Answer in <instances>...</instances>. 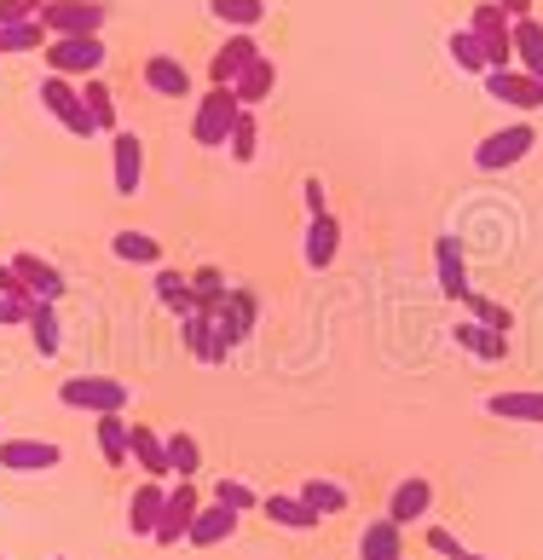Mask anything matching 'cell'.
Instances as JSON below:
<instances>
[{"label":"cell","instance_id":"16","mask_svg":"<svg viewBox=\"0 0 543 560\" xmlns=\"http://www.w3.org/2000/svg\"><path fill=\"white\" fill-rule=\"evenodd\" d=\"M261 514H266L272 526H284V532H319V526H324V514H319V509H307L301 497H284V491L261 497Z\"/></svg>","mask_w":543,"mask_h":560},{"label":"cell","instance_id":"11","mask_svg":"<svg viewBox=\"0 0 543 560\" xmlns=\"http://www.w3.org/2000/svg\"><path fill=\"white\" fill-rule=\"evenodd\" d=\"M434 272H440V295L446 301H469L474 295L469 260H463V243L457 237H434Z\"/></svg>","mask_w":543,"mask_h":560},{"label":"cell","instance_id":"18","mask_svg":"<svg viewBox=\"0 0 543 560\" xmlns=\"http://www.w3.org/2000/svg\"><path fill=\"white\" fill-rule=\"evenodd\" d=\"M238 521H243V514L220 509V503H203L197 521H192V532H185V544H192V549H215V544H226V537L238 532Z\"/></svg>","mask_w":543,"mask_h":560},{"label":"cell","instance_id":"6","mask_svg":"<svg viewBox=\"0 0 543 560\" xmlns=\"http://www.w3.org/2000/svg\"><path fill=\"white\" fill-rule=\"evenodd\" d=\"M104 18H111L104 0H47V7H41L47 35H99Z\"/></svg>","mask_w":543,"mask_h":560},{"label":"cell","instance_id":"33","mask_svg":"<svg viewBox=\"0 0 543 560\" xmlns=\"http://www.w3.org/2000/svg\"><path fill=\"white\" fill-rule=\"evenodd\" d=\"M446 52H451V65H457V70H474V75H486V47H480V35H474L469 24H463V30H451Z\"/></svg>","mask_w":543,"mask_h":560},{"label":"cell","instance_id":"26","mask_svg":"<svg viewBox=\"0 0 543 560\" xmlns=\"http://www.w3.org/2000/svg\"><path fill=\"white\" fill-rule=\"evenodd\" d=\"M30 341H35V352H41V359H53V352L58 347H65V329H58V313H53V301H35L30 306Z\"/></svg>","mask_w":543,"mask_h":560},{"label":"cell","instance_id":"36","mask_svg":"<svg viewBox=\"0 0 543 560\" xmlns=\"http://www.w3.org/2000/svg\"><path fill=\"white\" fill-rule=\"evenodd\" d=\"M47 24H41V18H35V24H7V30H0V52H35V47H47Z\"/></svg>","mask_w":543,"mask_h":560},{"label":"cell","instance_id":"21","mask_svg":"<svg viewBox=\"0 0 543 560\" xmlns=\"http://www.w3.org/2000/svg\"><path fill=\"white\" fill-rule=\"evenodd\" d=\"M359 560H405V526H393L388 514L359 532Z\"/></svg>","mask_w":543,"mask_h":560},{"label":"cell","instance_id":"19","mask_svg":"<svg viewBox=\"0 0 543 560\" xmlns=\"http://www.w3.org/2000/svg\"><path fill=\"white\" fill-rule=\"evenodd\" d=\"M12 272L30 283L35 301H53V306H58V295H65V278H58V266L41 260V255H30V248H24V255H12Z\"/></svg>","mask_w":543,"mask_h":560},{"label":"cell","instance_id":"20","mask_svg":"<svg viewBox=\"0 0 543 560\" xmlns=\"http://www.w3.org/2000/svg\"><path fill=\"white\" fill-rule=\"evenodd\" d=\"M162 503H169V486H162V480H145V486L128 497V532H134V537H151L157 521H162Z\"/></svg>","mask_w":543,"mask_h":560},{"label":"cell","instance_id":"31","mask_svg":"<svg viewBox=\"0 0 543 560\" xmlns=\"http://www.w3.org/2000/svg\"><path fill=\"white\" fill-rule=\"evenodd\" d=\"M226 151H232V162H255L261 156V121H255V110H238V121H232V139H226Z\"/></svg>","mask_w":543,"mask_h":560},{"label":"cell","instance_id":"17","mask_svg":"<svg viewBox=\"0 0 543 560\" xmlns=\"http://www.w3.org/2000/svg\"><path fill=\"white\" fill-rule=\"evenodd\" d=\"M145 88L162 93V98H185L192 93V70H185L174 52H151L145 58Z\"/></svg>","mask_w":543,"mask_h":560},{"label":"cell","instance_id":"3","mask_svg":"<svg viewBox=\"0 0 543 560\" xmlns=\"http://www.w3.org/2000/svg\"><path fill=\"white\" fill-rule=\"evenodd\" d=\"M238 93L232 88H208L197 98V116H192V139L208 144V151H226V139H232V121H238Z\"/></svg>","mask_w":543,"mask_h":560},{"label":"cell","instance_id":"27","mask_svg":"<svg viewBox=\"0 0 543 560\" xmlns=\"http://www.w3.org/2000/svg\"><path fill=\"white\" fill-rule=\"evenodd\" d=\"M486 410L504 422H543V393H492Z\"/></svg>","mask_w":543,"mask_h":560},{"label":"cell","instance_id":"39","mask_svg":"<svg viewBox=\"0 0 543 560\" xmlns=\"http://www.w3.org/2000/svg\"><path fill=\"white\" fill-rule=\"evenodd\" d=\"M41 7H47V0H0V30L7 24H35Z\"/></svg>","mask_w":543,"mask_h":560},{"label":"cell","instance_id":"25","mask_svg":"<svg viewBox=\"0 0 543 560\" xmlns=\"http://www.w3.org/2000/svg\"><path fill=\"white\" fill-rule=\"evenodd\" d=\"M515 70L543 81V24L538 18H515Z\"/></svg>","mask_w":543,"mask_h":560},{"label":"cell","instance_id":"44","mask_svg":"<svg viewBox=\"0 0 543 560\" xmlns=\"http://www.w3.org/2000/svg\"><path fill=\"white\" fill-rule=\"evenodd\" d=\"M497 7H504L509 18H532V0H497Z\"/></svg>","mask_w":543,"mask_h":560},{"label":"cell","instance_id":"34","mask_svg":"<svg viewBox=\"0 0 543 560\" xmlns=\"http://www.w3.org/2000/svg\"><path fill=\"white\" fill-rule=\"evenodd\" d=\"M169 474H180V480H197V468H203V445L192 440V433H169Z\"/></svg>","mask_w":543,"mask_h":560},{"label":"cell","instance_id":"30","mask_svg":"<svg viewBox=\"0 0 543 560\" xmlns=\"http://www.w3.org/2000/svg\"><path fill=\"white\" fill-rule=\"evenodd\" d=\"M81 105H88V116H93V128H99V133H116V93L104 88L99 75L81 81Z\"/></svg>","mask_w":543,"mask_h":560},{"label":"cell","instance_id":"14","mask_svg":"<svg viewBox=\"0 0 543 560\" xmlns=\"http://www.w3.org/2000/svg\"><path fill=\"white\" fill-rule=\"evenodd\" d=\"M336 255H342V225H336V214H312V220H307L301 260L312 266V272H324V266H336Z\"/></svg>","mask_w":543,"mask_h":560},{"label":"cell","instance_id":"37","mask_svg":"<svg viewBox=\"0 0 543 560\" xmlns=\"http://www.w3.org/2000/svg\"><path fill=\"white\" fill-rule=\"evenodd\" d=\"M463 306H469V318H474V324H486V329H504V336L515 329V313H509V306L486 301V295H480V289H474V295H469Z\"/></svg>","mask_w":543,"mask_h":560},{"label":"cell","instance_id":"38","mask_svg":"<svg viewBox=\"0 0 543 560\" xmlns=\"http://www.w3.org/2000/svg\"><path fill=\"white\" fill-rule=\"evenodd\" d=\"M215 503L232 509V514H249V509H261V497H255V486H243V480H220L215 486Z\"/></svg>","mask_w":543,"mask_h":560},{"label":"cell","instance_id":"1","mask_svg":"<svg viewBox=\"0 0 543 560\" xmlns=\"http://www.w3.org/2000/svg\"><path fill=\"white\" fill-rule=\"evenodd\" d=\"M47 75H65V81H88L104 70V40L99 35H53L47 47Z\"/></svg>","mask_w":543,"mask_h":560},{"label":"cell","instance_id":"29","mask_svg":"<svg viewBox=\"0 0 543 560\" xmlns=\"http://www.w3.org/2000/svg\"><path fill=\"white\" fill-rule=\"evenodd\" d=\"M296 497H301L307 509H319L324 521H330V514H347V486H342V480H319V474H312Z\"/></svg>","mask_w":543,"mask_h":560},{"label":"cell","instance_id":"43","mask_svg":"<svg viewBox=\"0 0 543 560\" xmlns=\"http://www.w3.org/2000/svg\"><path fill=\"white\" fill-rule=\"evenodd\" d=\"M30 306H35V301H12V295H0V324H30Z\"/></svg>","mask_w":543,"mask_h":560},{"label":"cell","instance_id":"40","mask_svg":"<svg viewBox=\"0 0 543 560\" xmlns=\"http://www.w3.org/2000/svg\"><path fill=\"white\" fill-rule=\"evenodd\" d=\"M428 549L446 555V560H463V555H469L463 544H457V532H446V526H428Z\"/></svg>","mask_w":543,"mask_h":560},{"label":"cell","instance_id":"15","mask_svg":"<svg viewBox=\"0 0 543 560\" xmlns=\"http://www.w3.org/2000/svg\"><path fill=\"white\" fill-rule=\"evenodd\" d=\"M128 451H134V463H139L145 480H174V474H169V445H162L157 428L134 422V428H128Z\"/></svg>","mask_w":543,"mask_h":560},{"label":"cell","instance_id":"7","mask_svg":"<svg viewBox=\"0 0 543 560\" xmlns=\"http://www.w3.org/2000/svg\"><path fill=\"white\" fill-rule=\"evenodd\" d=\"M197 509H203V497H197V486L192 480H180L174 491H169V503H162V521H157V532H151V544H162V549H174L185 532H192V521H197Z\"/></svg>","mask_w":543,"mask_h":560},{"label":"cell","instance_id":"12","mask_svg":"<svg viewBox=\"0 0 543 560\" xmlns=\"http://www.w3.org/2000/svg\"><path fill=\"white\" fill-rule=\"evenodd\" d=\"M255 58H261V47H255V35H249V30L226 35V47L208 58V81H215V88H232V81L255 65Z\"/></svg>","mask_w":543,"mask_h":560},{"label":"cell","instance_id":"45","mask_svg":"<svg viewBox=\"0 0 543 560\" xmlns=\"http://www.w3.org/2000/svg\"><path fill=\"white\" fill-rule=\"evenodd\" d=\"M463 560H486V555H474V549H469V555H463Z\"/></svg>","mask_w":543,"mask_h":560},{"label":"cell","instance_id":"24","mask_svg":"<svg viewBox=\"0 0 543 560\" xmlns=\"http://www.w3.org/2000/svg\"><path fill=\"white\" fill-rule=\"evenodd\" d=\"M128 417H122V410H111V417H99V456L111 468H128L134 463V451H128Z\"/></svg>","mask_w":543,"mask_h":560},{"label":"cell","instance_id":"10","mask_svg":"<svg viewBox=\"0 0 543 560\" xmlns=\"http://www.w3.org/2000/svg\"><path fill=\"white\" fill-rule=\"evenodd\" d=\"M65 463V451L53 440H0V468L7 474H47Z\"/></svg>","mask_w":543,"mask_h":560},{"label":"cell","instance_id":"4","mask_svg":"<svg viewBox=\"0 0 543 560\" xmlns=\"http://www.w3.org/2000/svg\"><path fill=\"white\" fill-rule=\"evenodd\" d=\"M35 98H41V110H47L65 133H76V139H93V133H99V128H93V116H88V105H81V88H76V81L47 75Z\"/></svg>","mask_w":543,"mask_h":560},{"label":"cell","instance_id":"35","mask_svg":"<svg viewBox=\"0 0 543 560\" xmlns=\"http://www.w3.org/2000/svg\"><path fill=\"white\" fill-rule=\"evenodd\" d=\"M157 301H162V306H174L180 318H192V313H197V295H192V283H185L180 272H157Z\"/></svg>","mask_w":543,"mask_h":560},{"label":"cell","instance_id":"41","mask_svg":"<svg viewBox=\"0 0 543 560\" xmlns=\"http://www.w3.org/2000/svg\"><path fill=\"white\" fill-rule=\"evenodd\" d=\"M301 202H307V220H312V214H330V197H324V179H319V174L301 179Z\"/></svg>","mask_w":543,"mask_h":560},{"label":"cell","instance_id":"23","mask_svg":"<svg viewBox=\"0 0 543 560\" xmlns=\"http://www.w3.org/2000/svg\"><path fill=\"white\" fill-rule=\"evenodd\" d=\"M232 93H238V105H249V110H255V105H266V98L278 93V65H272V58L261 52L255 65H249V70L232 81Z\"/></svg>","mask_w":543,"mask_h":560},{"label":"cell","instance_id":"42","mask_svg":"<svg viewBox=\"0 0 543 560\" xmlns=\"http://www.w3.org/2000/svg\"><path fill=\"white\" fill-rule=\"evenodd\" d=\"M0 295H12V301H35V295H30V283L18 278V272H12V260L0 266Z\"/></svg>","mask_w":543,"mask_h":560},{"label":"cell","instance_id":"5","mask_svg":"<svg viewBox=\"0 0 543 560\" xmlns=\"http://www.w3.org/2000/svg\"><path fill=\"white\" fill-rule=\"evenodd\" d=\"M58 399L70 410H93V417H111V410H128V382L116 376H65Z\"/></svg>","mask_w":543,"mask_h":560},{"label":"cell","instance_id":"22","mask_svg":"<svg viewBox=\"0 0 543 560\" xmlns=\"http://www.w3.org/2000/svg\"><path fill=\"white\" fill-rule=\"evenodd\" d=\"M451 341H457V347H469L474 359H486V364L509 359V336H504V329H486V324H474V318L457 324V329H451Z\"/></svg>","mask_w":543,"mask_h":560},{"label":"cell","instance_id":"13","mask_svg":"<svg viewBox=\"0 0 543 560\" xmlns=\"http://www.w3.org/2000/svg\"><path fill=\"white\" fill-rule=\"evenodd\" d=\"M428 509H434V486L423 480V474L400 480V486H393V497H388V521H393V526H416V521H428Z\"/></svg>","mask_w":543,"mask_h":560},{"label":"cell","instance_id":"28","mask_svg":"<svg viewBox=\"0 0 543 560\" xmlns=\"http://www.w3.org/2000/svg\"><path fill=\"white\" fill-rule=\"evenodd\" d=\"M111 255L128 260V266H157V260H162V243H157L151 232H134V225H128V232L111 237Z\"/></svg>","mask_w":543,"mask_h":560},{"label":"cell","instance_id":"46","mask_svg":"<svg viewBox=\"0 0 543 560\" xmlns=\"http://www.w3.org/2000/svg\"><path fill=\"white\" fill-rule=\"evenodd\" d=\"M53 560H70V555H53Z\"/></svg>","mask_w":543,"mask_h":560},{"label":"cell","instance_id":"9","mask_svg":"<svg viewBox=\"0 0 543 560\" xmlns=\"http://www.w3.org/2000/svg\"><path fill=\"white\" fill-rule=\"evenodd\" d=\"M486 81V98H497V105H509V110H538L543 105V81L538 75H527V70H486L480 75Z\"/></svg>","mask_w":543,"mask_h":560},{"label":"cell","instance_id":"2","mask_svg":"<svg viewBox=\"0 0 543 560\" xmlns=\"http://www.w3.org/2000/svg\"><path fill=\"white\" fill-rule=\"evenodd\" d=\"M532 144H538L532 121H509V128H497V133H486L474 144V168L480 174H504V168H515V162L532 156Z\"/></svg>","mask_w":543,"mask_h":560},{"label":"cell","instance_id":"32","mask_svg":"<svg viewBox=\"0 0 543 560\" xmlns=\"http://www.w3.org/2000/svg\"><path fill=\"white\" fill-rule=\"evenodd\" d=\"M208 12H215L226 30H255L266 18V0H208Z\"/></svg>","mask_w":543,"mask_h":560},{"label":"cell","instance_id":"8","mask_svg":"<svg viewBox=\"0 0 543 560\" xmlns=\"http://www.w3.org/2000/svg\"><path fill=\"white\" fill-rule=\"evenodd\" d=\"M111 185H116V197H139V185H145V144L128 128L111 133Z\"/></svg>","mask_w":543,"mask_h":560}]
</instances>
